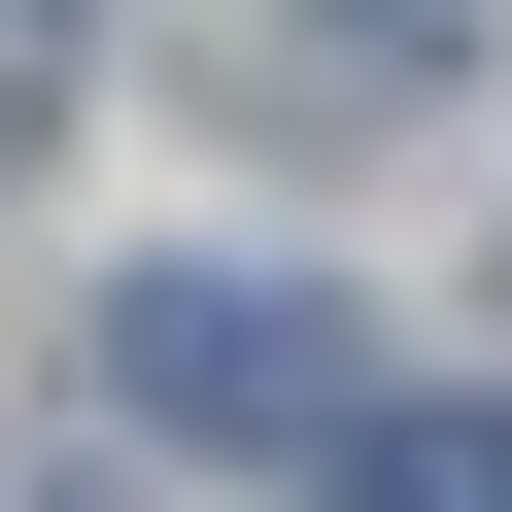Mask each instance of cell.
Listing matches in <instances>:
<instances>
[{"mask_svg": "<svg viewBox=\"0 0 512 512\" xmlns=\"http://www.w3.org/2000/svg\"><path fill=\"white\" fill-rule=\"evenodd\" d=\"M342 512H512V410H376V444H342Z\"/></svg>", "mask_w": 512, "mask_h": 512, "instance_id": "obj_4", "label": "cell"}, {"mask_svg": "<svg viewBox=\"0 0 512 512\" xmlns=\"http://www.w3.org/2000/svg\"><path fill=\"white\" fill-rule=\"evenodd\" d=\"M69 103H103V0H0V205L69 171Z\"/></svg>", "mask_w": 512, "mask_h": 512, "instance_id": "obj_3", "label": "cell"}, {"mask_svg": "<svg viewBox=\"0 0 512 512\" xmlns=\"http://www.w3.org/2000/svg\"><path fill=\"white\" fill-rule=\"evenodd\" d=\"M103 410H137V444H308V478H342V444H376V342H342V274L239 239V274H137V308H103Z\"/></svg>", "mask_w": 512, "mask_h": 512, "instance_id": "obj_1", "label": "cell"}, {"mask_svg": "<svg viewBox=\"0 0 512 512\" xmlns=\"http://www.w3.org/2000/svg\"><path fill=\"white\" fill-rule=\"evenodd\" d=\"M478 69V0H239V103H274V137H410Z\"/></svg>", "mask_w": 512, "mask_h": 512, "instance_id": "obj_2", "label": "cell"}]
</instances>
